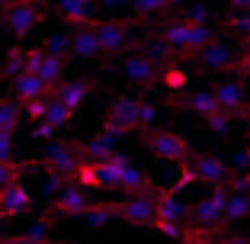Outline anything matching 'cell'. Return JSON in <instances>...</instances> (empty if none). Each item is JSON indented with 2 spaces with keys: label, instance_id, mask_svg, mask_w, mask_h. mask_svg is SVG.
Here are the masks:
<instances>
[{
  "label": "cell",
  "instance_id": "cell-31",
  "mask_svg": "<svg viewBox=\"0 0 250 244\" xmlns=\"http://www.w3.org/2000/svg\"><path fill=\"white\" fill-rule=\"evenodd\" d=\"M151 228H154L157 235L170 238V241H183V238H186V225L183 222H161V219H154Z\"/></svg>",
  "mask_w": 250,
  "mask_h": 244
},
{
  "label": "cell",
  "instance_id": "cell-6",
  "mask_svg": "<svg viewBox=\"0 0 250 244\" xmlns=\"http://www.w3.org/2000/svg\"><path fill=\"white\" fill-rule=\"evenodd\" d=\"M189 170V177L199 180V183H208V186H218V183H228L231 177V164L218 155H206V151H196L192 157H186L183 164Z\"/></svg>",
  "mask_w": 250,
  "mask_h": 244
},
{
  "label": "cell",
  "instance_id": "cell-45",
  "mask_svg": "<svg viewBox=\"0 0 250 244\" xmlns=\"http://www.w3.org/2000/svg\"><path fill=\"white\" fill-rule=\"evenodd\" d=\"M100 3H103V7H109V10H116V7H125L128 0H100Z\"/></svg>",
  "mask_w": 250,
  "mask_h": 244
},
{
  "label": "cell",
  "instance_id": "cell-4",
  "mask_svg": "<svg viewBox=\"0 0 250 244\" xmlns=\"http://www.w3.org/2000/svg\"><path fill=\"white\" fill-rule=\"evenodd\" d=\"M42 22V0H7L3 7V26L16 39H26Z\"/></svg>",
  "mask_w": 250,
  "mask_h": 244
},
{
  "label": "cell",
  "instance_id": "cell-15",
  "mask_svg": "<svg viewBox=\"0 0 250 244\" xmlns=\"http://www.w3.org/2000/svg\"><path fill=\"white\" fill-rule=\"evenodd\" d=\"M29 206H32L29 190H26L20 180L0 190V219H16V215H22Z\"/></svg>",
  "mask_w": 250,
  "mask_h": 244
},
{
  "label": "cell",
  "instance_id": "cell-3",
  "mask_svg": "<svg viewBox=\"0 0 250 244\" xmlns=\"http://www.w3.org/2000/svg\"><path fill=\"white\" fill-rule=\"evenodd\" d=\"M141 138H145L147 151H151L157 161H164V164H186V157H189L186 138L177 135V132H170V129L147 126V129H141Z\"/></svg>",
  "mask_w": 250,
  "mask_h": 244
},
{
  "label": "cell",
  "instance_id": "cell-26",
  "mask_svg": "<svg viewBox=\"0 0 250 244\" xmlns=\"http://www.w3.org/2000/svg\"><path fill=\"white\" fill-rule=\"evenodd\" d=\"M42 119L48 122V126H55V129H64L67 122L74 119V110H71V106H64L61 100H55V96H48V106H45V116Z\"/></svg>",
  "mask_w": 250,
  "mask_h": 244
},
{
  "label": "cell",
  "instance_id": "cell-9",
  "mask_svg": "<svg viewBox=\"0 0 250 244\" xmlns=\"http://www.w3.org/2000/svg\"><path fill=\"white\" fill-rule=\"evenodd\" d=\"M96 42H100V55H119L128 45V29L132 22L128 20H93L90 22Z\"/></svg>",
  "mask_w": 250,
  "mask_h": 244
},
{
  "label": "cell",
  "instance_id": "cell-20",
  "mask_svg": "<svg viewBox=\"0 0 250 244\" xmlns=\"http://www.w3.org/2000/svg\"><path fill=\"white\" fill-rule=\"evenodd\" d=\"M186 215H189V206L177 193H161L157 196V219L161 222H186Z\"/></svg>",
  "mask_w": 250,
  "mask_h": 244
},
{
  "label": "cell",
  "instance_id": "cell-14",
  "mask_svg": "<svg viewBox=\"0 0 250 244\" xmlns=\"http://www.w3.org/2000/svg\"><path fill=\"white\" fill-rule=\"evenodd\" d=\"M122 71H125V81L128 84H135V87H151V84L157 81V65L154 61H147L141 52H132L128 58H125V65H122Z\"/></svg>",
  "mask_w": 250,
  "mask_h": 244
},
{
  "label": "cell",
  "instance_id": "cell-39",
  "mask_svg": "<svg viewBox=\"0 0 250 244\" xmlns=\"http://www.w3.org/2000/svg\"><path fill=\"white\" fill-rule=\"evenodd\" d=\"M26 238H29L32 244H42V241H48V222H32V228L26 231Z\"/></svg>",
  "mask_w": 250,
  "mask_h": 244
},
{
  "label": "cell",
  "instance_id": "cell-25",
  "mask_svg": "<svg viewBox=\"0 0 250 244\" xmlns=\"http://www.w3.org/2000/svg\"><path fill=\"white\" fill-rule=\"evenodd\" d=\"M157 81L164 84V90H167V93H183V90H186V84H189V77H186V71H183V67L167 65V67L161 71V74H157Z\"/></svg>",
  "mask_w": 250,
  "mask_h": 244
},
{
  "label": "cell",
  "instance_id": "cell-13",
  "mask_svg": "<svg viewBox=\"0 0 250 244\" xmlns=\"http://www.w3.org/2000/svg\"><path fill=\"white\" fill-rule=\"evenodd\" d=\"M87 202H90V190H83L81 183L67 180V183L61 186V193L52 200V212L61 215V219H71V215H81L83 209H87Z\"/></svg>",
  "mask_w": 250,
  "mask_h": 244
},
{
  "label": "cell",
  "instance_id": "cell-1",
  "mask_svg": "<svg viewBox=\"0 0 250 244\" xmlns=\"http://www.w3.org/2000/svg\"><path fill=\"white\" fill-rule=\"evenodd\" d=\"M212 39H215V32L202 20H192V16H183V20H173L167 26H161V42L173 52V61H183L192 48L212 42Z\"/></svg>",
  "mask_w": 250,
  "mask_h": 244
},
{
  "label": "cell",
  "instance_id": "cell-2",
  "mask_svg": "<svg viewBox=\"0 0 250 244\" xmlns=\"http://www.w3.org/2000/svg\"><path fill=\"white\" fill-rule=\"evenodd\" d=\"M228 183H218V186H212V193H208L206 200H199L196 206L189 209V215H186V228H192V231H212L215 225H221L225 222V200H228Z\"/></svg>",
  "mask_w": 250,
  "mask_h": 244
},
{
  "label": "cell",
  "instance_id": "cell-33",
  "mask_svg": "<svg viewBox=\"0 0 250 244\" xmlns=\"http://www.w3.org/2000/svg\"><path fill=\"white\" fill-rule=\"evenodd\" d=\"M45 52H52V55H58V58H64V55L71 52V36H67V32H55V36H48Z\"/></svg>",
  "mask_w": 250,
  "mask_h": 244
},
{
  "label": "cell",
  "instance_id": "cell-38",
  "mask_svg": "<svg viewBox=\"0 0 250 244\" xmlns=\"http://www.w3.org/2000/svg\"><path fill=\"white\" fill-rule=\"evenodd\" d=\"M22 106H26V116H29V119H36V122H39V119L45 116V106H48V96H36V100H26Z\"/></svg>",
  "mask_w": 250,
  "mask_h": 244
},
{
  "label": "cell",
  "instance_id": "cell-30",
  "mask_svg": "<svg viewBox=\"0 0 250 244\" xmlns=\"http://www.w3.org/2000/svg\"><path fill=\"white\" fill-rule=\"evenodd\" d=\"M225 29L241 36V39H250V10H237L234 16H228L225 20Z\"/></svg>",
  "mask_w": 250,
  "mask_h": 244
},
{
  "label": "cell",
  "instance_id": "cell-7",
  "mask_svg": "<svg viewBox=\"0 0 250 244\" xmlns=\"http://www.w3.org/2000/svg\"><path fill=\"white\" fill-rule=\"evenodd\" d=\"M83 155H81V145H64V141H48L42 151V164L52 174H58V177L71 180L74 177V170L81 167Z\"/></svg>",
  "mask_w": 250,
  "mask_h": 244
},
{
  "label": "cell",
  "instance_id": "cell-44",
  "mask_svg": "<svg viewBox=\"0 0 250 244\" xmlns=\"http://www.w3.org/2000/svg\"><path fill=\"white\" fill-rule=\"evenodd\" d=\"M221 244H250V238H244V235H231V238H225Z\"/></svg>",
  "mask_w": 250,
  "mask_h": 244
},
{
  "label": "cell",
  "instance_id": "cell-29",
  "mask_svg": "<svg viewBox=\"0 0 250 244\" xmlns=\"http://www.w3.org/2000/svg\"><path fill=\"white\" fill-rule=\"evenodd\" d=\"M22 71H26V52H22V48H13V52L7 55V61L0 65V77H10V81H13Z\"/></svg>",
  "mask_w": 250,
  "mask_h": 244
},
{
  "label": "cell",
  "instance_id": "cell-46",
  "mask_svg": "<svg viewBox=\"0 0 250 244\" xmlns=\"http://www.w3.org/2000/svg\"><path fill=\"white\" fill-rule=\"evenodd\" d=\"M231 3V10H247L250 7V0H228Z\"/></svg>",
  "mask_w": 250,
  "mask_h": 244
},
{
  "label": "cell",
  "instance_id": "cell-34",
  "mask_svg": "<svg viewBox=\"0 0 250 244\" xmlns=\"http://www.w3.org/2000/svg\"><path fill=\"white\" fill-rule=\"evenodd\" d=\"M22 177V167L16 161H0V190L10 183H16V180Z\"/></svg>",
  "mask_w": 250,
  "mask_h": 244
},
{
  "label": "cell",
  "instance_id": "cell-23",
  "mask_svg": "<svg viewBox=\"0 0 250 244\" xmlns=\"http://www.w3.org/2000/svg\"><path fill=\"white\" fill-rule=\"evenodd\" d=\"M81 219L90 225V228H103V225H109L112 219H116V202H87V209L81 212Z\"/></svg>",
  "mask_w": 250,
  "mask_h": 244
},
{
  "label": "cell",
  "instance_id": "cell-18",
  "mask_svg": "<svg viewBox=\"0 0 250 244\" xmlns=\"http://www.w3.org/2000/svg\"><path fill=\"white\" fill-rule=\"evenodd\" d=\"M116 141H119V135L100 132L96 138H90L87 145H81L83 161H106V157H112V155H116Z\"/></svg>",
  "mask_w": 250,
  "mask_h": 244
},
{
  "label": "cell",
  "instance_id": "cell-40",
  "mask_svg": "<svg viewBox=\"0 0 250 244\" xmlns=\"http://www.w3.org/2000/svg\"><path fill=\"white\" fill-rule=\"evenodd\" d=\"M247 167H250V148H237L234 157H231V174H241Z\"/></svg>",
  "mask_w": 250,
  "mask_h": 244
},
{
  "label": "cell",
  "instance_id": "cell-49",
  "mask_svg": "<svg viewBox=\"0 0 250 244\" xmlns=\"http://www.w3.org/2000/svg\"><path fill=\"white\" fill-rule=\"evenodd\" d=\"M247 135H250V116H247Z\"/></svg>",
  "mask_w": 250,
  "mask_h": 244
},
{
  "label": "cell",
  "instance_id": "cell-47",
  "mask_svg": "<svg viewBox=\"0 0 250 244\" xmlns=\"http://www.w3.org/2000/svg\"><path fill=\"white\" fill-rule=\"evenodd\" d=\"M3 7H7V0H0V13H3Z\"/></svg>",
  "mask_w": 250,
  "mask_h": 244
},
{
  "label": "cell",
  "instance_id": "cell-16",
  "mask_svg": "<svg viewBox=\"0 0 250 244\" xmlns=\"http://www.w3.org/2000/svg\"><path fill=\"white\" fill-rule=\"evenodd\" d=\"M90 90H93V81H87V77H77V81H64V84H55V100H61L64 106H71V110H77V106L83 103L90 96Z\"/></svg>",
  "mask_w": 250,
  "mask_h": 244
},
{
  "label": "cell",
  "instance_id": "cell-36",
  "mask_svg": "<svg viewBox=\"0 0 250 244\" xmlns=\"http://www.w3.org/2000/svg\"><path fill=\"white\" fill-rule=\"evenodd\" d=\"M135 116H138V129H147V126H154L157 110L147 103V100H138V106H135Z\"/></svg>",
  "mask_w": 250,
  "mask_h": 244
},
{
  "label": "cell",
  "instance_id": "cell-21",
  "mask_svg": "<svg viewBox=\"0 0 250 244\" xmlns=\"http://www.w3.org/2000/svg\"><path fill=\"white\" fill-rule=\"evenodd\" d=\"M119 190H125L128 196H135V193H151V180H147V174L141 167L125 161L122 174H119Z\"/></svg>",
  "mask_w": 250,
  "mask_h": 244
},
{
  "label": "cell",
  "instance_id": "cell-27",
  "mask_svg": "<svg viewBox=\"0 0 250 244\" xmlns=\"http://www.w3.org/2000/svg\"><path fill=\"white\" fill-rule=\"evenodd\" d=\"M186 110L206 119V116H212V112L218 110V103H215L212 90H196V93H192V96H186Z\"/></svg>",
  "mask_w": 250,
  "mask_h": 244
},
{
  "label": "cell",
  "instance_id": "cell-11",
  "mask_svg": "<svg viewBox=\"0 0 250 244\" xmlns=\"http://www.w3.org/2000/svg\"><path fill=\"white\" fill-rule=\"evenodd\" d=\"M218 110H225L231 119H247L250 116V100H247V87L241 81H218L212 90Z\"/></svg>",
  "mask_w": 250,
  "mask_h": 244
},
{
  "label": "cell",
  "instance_id": "cell-28",
  "mask_svg": "<svg viewBox=\"0 0 250 244\" xmlns=\"http://www.w3.org/2000/svg\"><path fill=\"white\" fill-rule=\"evenodd\" d=\"M16 126H20V106L13 100H0V132L13 135Z\"/></svg>",
  "mask_w": 250,
  "mask_h": 244
},
{
  "label": "cell",
  "instance_id": "cell-37",
  "mask_svg": "<svg viewBox=\"0 0 250 244\" xmlns=\"http://www.w3.org/2000/svg\"><path fill=\"white\" fill-rule=\"evenodd\" d=\"M244 48H241V55H237V61H234V74H241V77H250V39H244Z\"/></svg>",
  "mask_w": 250,
  "mask_h": 244
},
{
  "label": "cell",
  "instance_id": "cell-22",
  "mask_svg": "<svg viewBox=\"0 0 250 244\" xmlns=\"http://www.w3.org/2000/svg\"><path fill=\"white\" fill-rule=\"evenodd\" d=\"M71 55H77V58H96L100 55V42H96L90 26H77V32L71 36Z\"/></svg>",
  "mask_w": 250,
  "mask_h": 244
},
{
  "label": "cell",
  "instance_id": "cell-5",
  "mask_svg": "<svg viewBox=\"0 0 250 244\" xmlns=\"http://www.w3.org/2000/svg\"><path fill=\"white\" fill-rule=\"evenodd\" d=\"M183 61H192V65L202 67V71H218V74H225V71H234L237 52L231 48L228 42H218V39H212V42L192 48V52L186 55Z\"/></svg>",
  "mask_w": 250,
  "mask_h": 244
},
{
  "label": "cell",
  "instance_id": "cell-43",
  "mask_svg": "<svg viewBox=\"0 0 250 244\" xmlns=\"http://www.w3.org/2000/svg\"><path fill=\"white\" fill-rule=\"evenodd\" d=\"M0 244H32V241H29L26 235H16V238H3Z\"/></svg>",
  "mask_w": 250,
  "mask_h": 244
},
{
  "label": "cell",
  "instance_id": "cell-24",
  "mask_svg": "<svg viewBox=\"0 0 250 244\" xmlns=\"http://www.w3.org/2000/svg\"><path fill=\"white\" fill-rule=\"evenodd\" d=\"M250 215V193H228L225 200V222H241Z\"/></svg>",
  "mask_w": 250,
  "mask_h": 244
},
{
  "label": "cell",
  "instance_id": "cell-42",
  "mask_svg": "<svg viewBox=\"0 0 250 244\" xmlns=\"http://www.w3.org/2000/svg\"><path fill=\"white\" fill-rule=\"evenodd\" d=\"M52 132H55V126H48L45 119H39V126L32 129V135H36V141H48V138H52Z\"/></svg>",
  "mask_w": 250,
  "mask_h": 244
},
{
  "label": "cell",
  "instance_id": "cell-8",
  "mask_svg": "<svg viewBox=\"0 0 250 244\" xmlns=\"http://www.w3.org/2000/svg\"><path fill=\"white\" fill-rule=\"evenodd\" d=\"M116 219H125L128 225L151 228V222L157 219V196L154 193H135L128 200L116 202Z\"/></svg>",
  "mask_w": 250,
  "mask_h": 244
},
{
  "label": "cell",
  "instance_id": "cell-12",
  "mask_svg": "<svg viewBox=\"0 0 250 244\" xmlns=\"http://www.w3.org/2000/svg\"><path fill=\"white\" fill-rule=\"evenodd\" d=\"M26 71H32L48 90H55V84L64 74V58L45 52V48H29V52H26Z\"/></svg>",
  "mask_w": 250,
  "mask_h": 244
},
{
  "label": "cell",
  "instance_id": "cell-10",
  "mask_svg": "<svg viewBox=\"0 0 250 244\" xmlns=\"http://www.w3.org/2000/svg\"><path fill=\"white\" fill-rule=\"evenodd\" d=\"M135 106H138L135 96H116L109 103V110H106V116H103V132H112V135H119V138L135 132V129H138Z\"/></svg>",
  "mask_w": 250,
  "mask_h": 244
},
{
  "label": "cell",
  "instance_id": "cell-50",
  "mask_svg": "<svg viewBox=\"0 0 250 244\" xmlns=\"http://www.w3.org/2000/svg\"><path fill=\"white\" fill-rule=\"evenodd\" d=\"M170 3H183V0H170Z\"/></svg>",
  "mask_w": 250,
  "mask_h": 244
},
{
  "label": "cell",
  "instance_id": "cell-19",
  "mask_svg": "<svg viewBox=\"0 0 250 244\" xmlns=\"http://www.w3.org/2000/svg\"><path fill=\"white\" fill-rule=\"evenodd\" d=\"M52 90L45 87L42 81H39L32 71H22V74L13 77V96L20 100V103H26V100H36V96H48Z\"/></svg>",
  "mask_w": 250,
  "mask_h": 244
},
{
  "label": "cell",
  "instance_id": "cell-32",
  "mask_svg": "<svg viewBox=\"0 0 250 244\" xmlns=\"http://www.w3.org/2000/svg\"><path fill=\"white\" fill-rule=\"evenodd\" d=\"M231 122H234V119H231L225 110H215L212 116H206V126H208V132H212V135H228L231 132Z\"/></svg>",
  "mask_w": 250,
  "mask_h": 244
},
{
  "label": "cell",
  "instance_id": "cell-48",
  "mask_svg": "<svg viewBox=\"0 0 250 244\" xmlns=\"http://www.w3.org/2000/svg\"><path fill=\"white\" fill-rule=\"evenodd\" d=\"M42 244H61V241H52V238H48V241H42Z\"/></svg>",
  "mask_w": 250,
  "mask_h": 244
},
{
  "label": "cell",
  "instance_id": "cell-17",
  "mask_svg": "<svg viewBox=\"0 0 250 244\" xmlns=\"http://www.w3.org/2000/svg\"><path fill=\"white\" fill-rule=\"evenodd\" d=\"M55 10L71 26H90L93 22V0H55Z\"/></svg>",
  "mask_w": 250,
  "mask_h": 244
},
{
  "label": "cell",
  "instance_id": "cell-35",
  "mask_svg": "<svg viewBox=\"0 0 250 244\" xmlns=\"http://www.w3.org/2000/svg\"><path fill=\"white\" fill-rule=\"evenodd\" d=\"M128 3H132V10H135V13H141V16L161 13V10L170 7V0H128Z\"/></svg>",
  "mask_w": 250,
  "mask_h": 244
},
{
  "label": "cell",
  "instance_id": "cell-51",
  "mask_svg": "<svg viewBox=\"0 0 250 244\" xmlns=\"http://www.w3.org/2000/svg\"><path fill=\"white\" fill-rule=\"evenodd\" d=\"M247 10H250V7H247Z\"/></svg>",
  "mask_w": 250,
  "mask_h": 244
},
{
  "label": "cell",
  "instance_id": "cell-41",
  "mask_svg": "<svg viewBox=\"0 0 250 244\" xmlns=\"http://www.w3.org/2000/svg\"><path fill=\"white\" fill-rule=\"evenodd\" d=\"M0 161H13V135L0 132Z\"/></svg>",
  "mask_w": 250,
  "mask_h": 244
}]
</instances>
